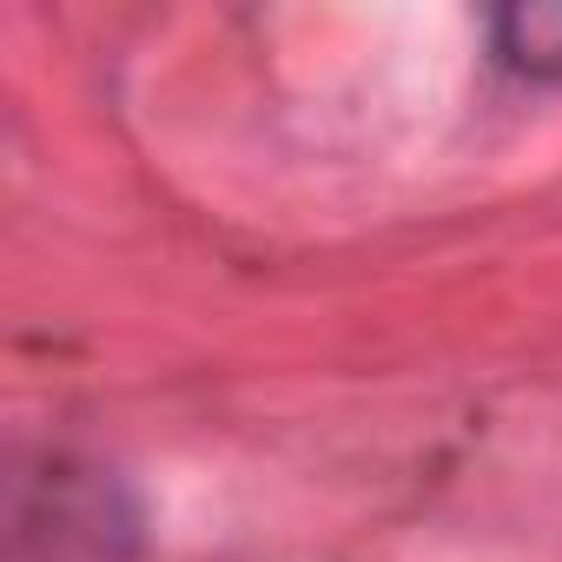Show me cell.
<instances>
[{
    "label": "cell",
    "instance_id": "obj_1",
    "mask_svg": "<svg viewBox=\"0 0 562 562\" xmlns=\"http://www.w3.org/2000/svg\"><path fill=\"white\" fill-rule=\"evenodd\" d=\"M496 54L516 74L555 80L562 74V0H516L496 14Z\"/></svg>",
    "mask_w": 562,
    "mask_h": 562
}]
</instances>
